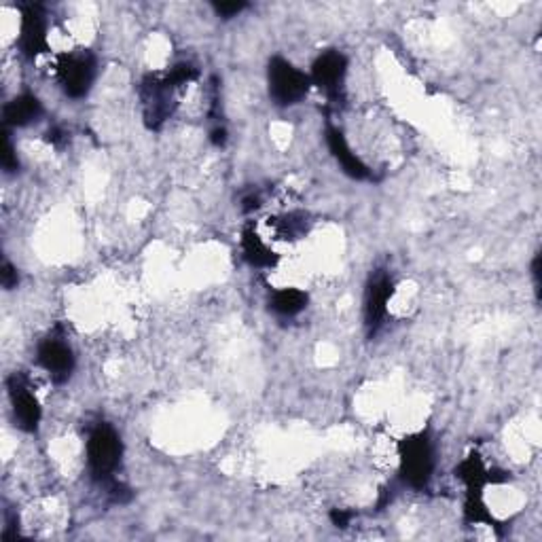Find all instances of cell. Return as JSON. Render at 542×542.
<instances>
[{
  "label": "cell",
  "mask_w": 542,
  "mask_h": 542,
  "mask_svg": "<svg viewBox=\"0 0 542 542\" xmlns=\"http://www.w3.org/2000/svg\"><path fill=\"white\" fill-rule=\"evenodd\" d=\"M123 456L122 437L111 424H95L87 437V466L95 481L106 483L117 473Z\"/></svg>",
  "instance_id": "1"
},
{
  "label": "cell",
  "mask_w": 542,
  "mask_h": 542,
  "mask_svg": "<svg viewBox=\"0 0 542 542\" xmlns=\"http://www.w3.org/2000/svg\"><path fill=\"white\" fill-rule=\"evenodd\" d=\"M401 457V477L407 485L421 490L430 483L435 473V447L426 432H418L402 438L399 445Z\"/></svg>",
  "instance_id": "2"
},
{
  "label": "cell",
  "mask_w": 542,
  "mask_h": 542,
  "mask_svg": "<svg viewBox=\"0 0 542 542\" xmlns=\"http://www.w3.org/2000/svg\"><path fill=\"white\" fill-rule=\"evenodd\" d=\"M269 95L278 106H294L310 92L312 79L285 58H271L267 68Z\"/></svg>",
  "instance_id": "3"
},
{
  "label": "cell",
  "mask_w": 542,
  "mask_h": 542,
  "mask_svg": "<svg viewBox=\"0 0 542 542\" xmlns=\"http://www.w3.org/2000/svg\"><path fill=\"white\" fill-rule=\"evenodd\" d=\"M58 79L64 94L68 98H86L95 81V58L89 51H70L59 56L58 64Z\"/></svg>",
  "instance_id": "4"
},
{
  "label": "cell",
  "mask_w": 542,
  "mask_h": 542,
  "mask_svg": "<svg viewBox=\"0 0 542 542\" xmlns=\"http://www.w3.org/2000/svg\"><path fill=\"white\" fill-rule=\"evenodd\" d=\"M174 89L166 77L149 75L140 83V100L144 123L149 130H159L167 119L172 117L176 100H174Z\"/></svg>",
  "instance_id": "5"
},
{
  "label": "cell",
  "mask_w": 542,
  "mask_h": 542,
  "mask_svg": "<svg viewBox=\"0 0 542 542\" xmlns=\"http://www.w3.org/2000/svg\"><path fill=\"white\" fill-rule=\"evenodd\" d=\"M7 388L17 429H22L23 432H36L41 424V418H43V411H41L39 399H36V394L32 393V385H30V382L22 373H15V375L9 377Z\"/></svg>",
  "instance_id": "6"
},
{
  "label": "cell",
  "mask_w": 542,
  "mask_h": 542,
  "mask_svg": "<svg viewBox=\"0 0 542 542\" xmlns=\"http://www.w3.org/2000/svg\"><path fill=\"white\" fill-rule=\"evenodd\" d=\"M393 293L394 280L388 271H377V274L371 276L369 286H366L365 293V327L369 337L375 335L384 324Z\"/></svg>",
  "instance_id": "7"
},
{
  "label": "cell",
  "mask_w": 542,
  "mask_h": 542,
  "mask_svg": "<svg viewBox=\"0 0 542 542\" xmlns=\"http://www.w3.org/2000/svg\"><path fill=\"white\" fill-rule=\"evenodd\" d=\"M348 72V59L343 53L330 50L324 51L316 58L314 66H312V83L322 89L329 95L330 102H337L341 95L343 81H346Z\"/></svg>",
  "instance_id": "8"
},
{
  "label": "cell",
  "mask_w": 542,
  "mask_h": 542,
  "mask_svg": "<svg viewBox=\"0 0 542 542\" xmlns=\"http://www.w3.org/2000/svg\"><path fill=\"white\" fill-rule=\"evenodd\" d=\"M36 360L56 384H66L75 371V354L62 337H47L45 341H41Z\"/></svg>",
  "instance_id": "9"
},
{
  "label": "cell",
  "mask_w": 542,
  "mask_h": 542,
  "mask_svg": "<svg viewBox=\"0 0 542 542\" xmlns=\"http://www.w3.org/2000/svg\"><path fill=\"white\" fill-rule=\"evenodd\" d=\"M22 53L30 59L39 58L50 50L47 41V15L41 5H26L22 9V30H20Z\"/></svg>",
  "instance_id": "10"
},
{
  "label": "cell",
  "mask_w": 542,
  "mask_h": 542,
  "mask_svg": "<svg viewBox=\"0 0 542 542\" xmlns=\"http://www.w3.org/2000/svg\"><path fill=\"white\" fill-rule=\"evenodd\" d=\"M324 138H327V144L333 153V158L337 159V164L341 166V170L348 174V176L354 180H371V170L366 167L363 159L358 158L357 153L350 149L346 136L341 134L339 128L327 123V130H324Z\"/></svg>",
  "instance_id": "11"
},
{
  "label": "cell",
  "mask_w": 542,
  "mask_h": 542,
  "mask_svg": "<svg viewBox=\"0 0 542 542\" xmlns=\"http://www.w3.org/2000/svg\"><path fill=\"white\" fill-rule=\"evenodd\" d=\"M43 114V104L32 94L17 95L5 106V125L9 128H26V125L39 122Z\"/></svg>",
  "instance_id": "12"
},
{
  "label": "cell",
  "mask_w": 542,
  "mask_h": 542,
  "mask_svg": "<svg viewBox=\"0 0 542 542\" xmlns=\"http://www.w3.org/2000/svg\"><path fill=\"white\" fill-rule=\"evenodd\" d=\"M242 252L252 267H276L278 265V255L263 242L252 227H246L242 231Z\"/></svg>",
  "instance_id": "13"
},
{
  "label": "cell",
  "mask_w": 542,
  "mask_h": 542,
  "mask_svg": "<svg viewBox=\"0 0 542 542\" xmlns=\"http://www.w3.org/2000/svg\"><path fill=\"white\" fill-rule=\"evenodd\" d=\"M271 310L278 316L293 318L301 314L307 307V293L299 291V288H280L271 294Z\"/></svg>",
  "instance_id": "14"
},
{
  "label": "cell",
  "mask_w": 542,
  "mask_h": 542,
  "mask_svg": "<svg viewBox=\"0 0 542 542\" xmlns=\"http://www.w3.org/2000/svg\"><path fill=\"white\" fill-rule=\"evenodd\" d=\"M307 216L303 212H291L278 221V236L282 239H297L307 233Z\"/></svg>",
  "instance_id": "15"
},
{
  "label": "cell",
  "mask_w": 542,
  "mask_h": 542,
  "mask_svg": "<svg viewBox=\"0 0 542 542\" xmlns=\"http://www.w3.org/2000/svg\"><path fill=\"white\" fill-rule=\"evenodd\" d=\"M195 77H197L195 66L189 64V62H183V64L172 66L170 72L166 75V79L174 89H178V87L186 86V83H191L193 79H195Z\"/></svg>",
  "instance_id": "16"
},
{
  "label": "cell",
  "mask_w": 542,
  "mask_h": 542,
  "mask_svg": "<svg viewBox=\"0 0 542 542\" xmlns=\"http://www.w3.org/2000/svg\"><path fill=\"white\" fill-rule=\"evenodd\" d=\"M0 164H3L5 172H15L17 167H20V159H17L15 147L14 142H11V138L7 131L3 134V149H0Z\"/></svg>",
  "instance_id": "17"
},
{
  "label": "cell",
  "mask_w": 542,
  "mask_h": 542,
  "mask_svg": "<svg viewBox=\"0 0 542 542\" xmlns=\"http://www.w3.org/2000/svg\"><path fill=\"white\" fill-rule=\"evenodd\" d=\"M246 7H248V5H246V3H214L212 5L214 14L219 15V17H222V20H231V17H236V15L242 14V11Z\"/></svg>",
  "instance_id": "18"
},
{
  "label": "cell",
  "mask_w": 542,
  "mask_h": 542,
  "mask_svg": "<svg viewBox=\"0 0 542 542\" xmlns=\"http://www.w3.org/2000/svg\"><path fill=\"white\" fill-rule=\"evenodd\" d=\"M0 278H3V286L7 288V291H14V288L17 285H20V276H17V269L9 261L3 263V271H0Z\"/></svg>",
  "instance_id": "19"
},
{
  "label": "cell",
  "mask_w": 542,
  "mask_h": 542,
  "mask_svg": "<svg viewBox=\"0 0 542 542\" xmlns=\"http://www.w3.org/2000/svg\"><path fill=\"white\" fill-rule=\"evenodd\" d=\"M257 208H261V195H258V193H248V195H244L242 197V210L244 212H252V210H257Z\"/></svg>",
  "instance_id": "20"
},
{
  "label": "cell",
  "mask_w": 542,
  "mask_h": 542,
  "mask_svg": "<svg viewBox=\"0 0 542 542\" xmlns=\"http://www.w3.org/2000/svg\"><path fill=\"white\" fill-rule=\"evenodd\" d=\"M210 140H212L214 147H225V142H227V130L222 128L221 123H216L214 128H212V131H210Z\"/></svg>",
  "instance_id": "21"
},
{
  "label": "cell",
  "mask_w": 542,
  "mask_h": 542,
  "mask_svg": "<svg viewBox=\"0 0 542 542\" xmlns=\"http://www.w3.org/2000/svg\"><path fill=\"white\" fill-rule=\"evenodd\" d=\"M350 519L352 515L346 513V510H333V513H330V521H333L337 528H348L350 526Z\"/></svg>",
  "instance_id": "22"
},
{
  "label": "cell",
  "mask_w": 542,
  "mask_h": 542,
  "mask_svg": "<svg viewBox=\"0 0 542 542\" xmlns=\"http://www.w3.org/2000/svg\"><path fill=\"white\" fill-rule=\"evenodd\" d=\"M47 140H50L53 147H62L66 142V131L62 128H51L47 131Z\"/></svg>",
  "instance_id": "23"
}]
</instances>
